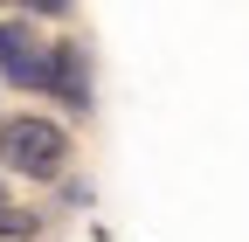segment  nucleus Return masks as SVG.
<instances>
[{"label":"nucleus","mask_w":249,"mask_h":242,"mask_svg":"<svg viewBox=\"0 0 249 242\" xmlns=\"http://www.w3.org/2000/svg\"><path fill=\"white\" fill-rule=\"evenodd\" d=\"M49 63H55V49H42L21 21H0V76H7V83L49 90Z\"/></svg>","instance_id":"f03ea898"},{"label":"nucleus","mask_w":249,"mask_h":242,"mask_svg":"<svg viewBox=\"0 0 249 242\" xmlns=\"http://www.w3.org/2000/svg\"><path fill=\"white\" fill-rule=\"evenodd\" d=\"M0 159L21 180H55L62 159H70V138H62V125H49V118H7V125H0Z\"/></svg>","instance_id":"f257e3e1"}]
</instances>
